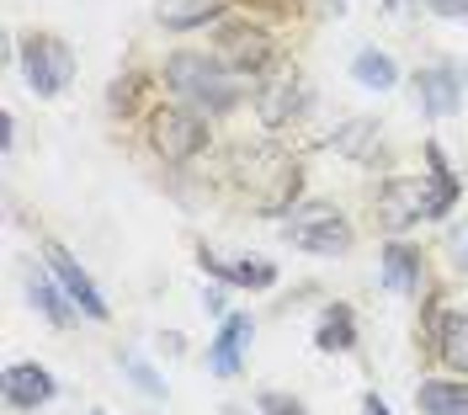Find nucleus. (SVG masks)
Instances as JSON below:
<instances>
[{
  "mask_svg": "<svg viewBox=\"0 0 468 415\" xmlns=\"http://www.w3.org/2000/svg\"><path fill=\"white\" fill-rule=\"evenodd\" d=\"M415 410L420 415H468V378H420L415 384Z\"/></svg>",
  "mask_w": 468,
  "mask_h": 415,
  "instance_id": "dca6fc26",
  "label": "nucleus"
},
{
  "mask_svg": "<svg viewBox=\"0 0 468 415\" xmlns=\"http://www.w3.org/2000/svg\"><path fill=\"white\" fill-rule=\"evenodd\" d=\"M282 239L292 250H309V256H346L356 245V229L335 203H303L282 218Z\"/></svg>",
  "mask_w": 468,
  "mask_h": 415,
  "instance_id": "423d86ee",
  "label": "nucleus"
},
{
  "mask_svg": "<svg viewBox=\"0 0 468 415\" xmlns=\"http://www.w3.org/2000/svg\"><path fill=\"white\" fill-rule=\"evenodd\" d=\"M122 373H128L133 384L144 388L149 399H165V378H160V373H154L149 362H139V356H122Z\"/></svg>",
  "mask_w": 468,
  "mask_h": 415,
  "instance_id": "a878e982",
  "label": "nucleus"
},
{
  "mask_svg": "<svg viewBox=\"0 0 468 415\" xmlns=\"http://www.w3.org/2000/svg\"><path fill=\"white\" fill-rule=\"evenodd\" d=\"M420 154H426V186H431V218H447V213L458 208V197H463V181L447 165L441 144H426Z\"/></svg>",
  "mask_w": 468,
  "mask_h": 415,
  "instance_id": "f3484780",
  "label": "nucleus"
},
{
  "mask_svg": "<svg viewBox=\"0 0 468 415\" xmlns=\"http://www.w3.org/2000/svg\"><path fill=\"white\" fill-rule=\"evenodd\" d=\"M90 415H101V410H90Z\"/></svg>",
  "mask_w": 468,
  "mask_h": 415,
  "instance_id": "f704fd0d",
  "label": "nucleus"
},
{
  "mask_svg": "<svg viewBox=\"0 0 468 415\" xmlns=\"http://www.w3.org/2000/svg\"><path fill=\"white\" fill-rule=\"evenodd\" d=\"M324 11H335V16H341V11H346V0H324Z\"/></svg>",
  "mask_w": 468,
  "mask_h": 415,
  "instance_id": "473e14b6",
  "label": "nucleus"
},
{
  "mask_svg": "<svg viewBox=\"0 0 468 415\" xmlns=\"http://www.w3.org/2000/svg\"><path fill=\"white\" fill-rule=\"evenodd\" d=\"M383 5H388V11H405V0H383Z\"/></svg>",
  "mask_w": 468,
  "mask_h": 415,
  "instance_id": "72a5a7b5",
  "label": "nucleus"
},
{
  "mask_svg": "<svg viewBox=\"0 0 468 415\" xmlns=\"http://www.w3.org/2000/svg\"><path fill=\"white\" fill-rule=\"evenodd\" d=\"M447 250H452V267L468 271V224H458V229L447 235Z\"/></svg>",
  "mask_w": 468,
  "mask_h": 415,
  "instance_id": "c85d7f7f",
  "label": "nucleus"
},
{
  "mask_svg": "<svg viewBox=\"0 0 468 415\" xmlns=\"http://www.w3.org/2000/svg\"><path fill=\"white\" fill-rule=\"evenodd\" d=\"M373 208H378L383 229H394V235H399V229H410V224L431 218V186H426V176H388L378 186Z\"/></svg>",
  "mask_w": 468,
  "mask_h": 415,
  "instance_id": "1a4fd4ad",
  "label": "nucleus"
},
{
  "mask_svg": "<svg viewBox=\"0 0 468 415\" xmlns=\"http://www.w3.org/2000/svg\"><path fill=\"white\" fill-rule=\"evenodd\" d=\"M229 11V0H171L154 11V22L165 32H192V27H218Z\"/></svg>",
  "mask_w": 468,
  "mask_h": 415,
  "instance_id": "a211bd4d",
  "label": "nucleus"
},
{
  "mask_svg": "<svg viewBox=\"0 0 468 415\" xmlns=\"http://www.w3.org/2000/svg\"><path fill=\"white\" fill-rule=\"evenodd\" d=\"M256 405H261V415H309V410H303V399L277 394V388H261V394H256Z\"/></svg>",
  "mask_w": 468,
  "mask_h": 415,
  "instance_id": "bb28decb",
  "label": "nucleus"
},
{
  "mask_svg": "<svg viewBox=\"0 0 468 415\" xmlns=\"http://www.w3.org/2000/svg\"><path fill=\"white\" fill-rule=\"evenodd\" d=\"M437 362L447 367V373L468 378V309H452V314H447V330H441Z\"/></svg>",
  "mask_w": 468,
  "mask_h": 415,
  "instance_id": "5701e85b",
  "label": "nucleus"
},
{
  "mask_svg": "<svg viewBox=\"0 0 468 415\" xmlns=\"http://www.w3.org/2000/svg\"><path fill=\"white\" fill-rule=\"evenodd\" d=\"M197 267H203V277L224 282V288H250V293L277 288V261H266V256H234V261H218V256L203 245V250H197Z\"/></svg>",
  "mask_w": 468,
  "mask_h": 415,
  "instance_id": "9b49d317",
  "label": "nucleus"
},
{
  "mask_svg": "<svg viewBox=\"0 0 468 415\" xmlns=\"http://www.w3.org/2000/svg\"><path fill=\"white\" fill-rule=\"evenodd\" d=\"M149 86H154L149 69H128V75H117L112 86H107V112H112V118H133V112L144 107Z\"/></svg>",
  "mask_w": 468,
  "mask_h": 415,
  "instance_id": "4be33fe9",
  "label": "nucleus"
},
{
  "mask_svg": "<svg viewBox=\"0 0 468 415\" xmlns=\"http://www.w3.org/2000/svg\"><path fill=\"white\" fill-rule=\"evenodd\" d=\"M335 149L351 154V160H367L373 149H378V122L373 118H346L335 128Z\"/></svg>",
  "mask_w": 468,
  "mask_h": 415,
  "instance_id": "b1692460",
  "label": "nucleus"
},
{
  "mask_svg": "<svg viewBox=\"0 0 468 415\" xmlns=\"http://www.w3.org/2000/svg\"><path fill=\"white\" fill-rule=\"evenodd\" d=\"M229 5H239V11H250L256 22H282V16H298L303 11V0H229Z\"/></svg>",
  "mask_w": 468,
  "mask_h": 415,
  "instance_id": "393cba45",
  "label": "nucleus"
},
{
  "mask_svg": "<svg viewBox=\"0 0 468 415\" xmlns=\"http://www.w3.org/2000/svg\"><path fill=\"white\" fill-rule=\"evenodd\" d=\"M22 282H27L32 309H37V314H43L54 330H69V325H75V314H80V309H75V298L64 293V282L48 271V261H27Z\"/></svg>",
  "mask_w": 468,
  "mask_h": 415,
  "instance_id": "f8f14e48",
  "label": "nucleus"
},
{
  "mask_svg": "<svg viewBox=\"0 0 468 415\" xmlns=\"http://www.w3.org/2000/svg\"><path fill=\"white\" fill-rule=\"evenodd\" d=\"M144 144L160 165H192L207 149V118L186 101H160L144 112Z\"/></svg>",
  "mask_w": 468,
  "mask_h": 415,
  "instance_id": "20e7f679",
  "label": "nucleus"
},
{
  "mask_svg": "<svg viewBox=\"0 0 468 415\" xmlns=\"http://www.w3.org/2000/svg\"><path fill=\"white\" fill-rule=\"evenodd\" d=\"M362 415H394L388 405H383L378 394H362Z\"/></svg>",
  "mask_w": 468,
  "mask_h": 415,
  "instance_id": "2f4dec72",
  "label": "nucleus"
},
{
  "mask_svg": "<svg viewBox=\"0 0 468 415\" xmlns=\"http://www.w3.org/2000/svg\"><path fill=\"white\" fill-rule=\"evenodd\" d=\"M351 80L362 90H394L399 86V64L388 59L383 48H356V59H351Z\"/></svg>",
  "mask_w": 468,
  "mask_h": 415,
  "instance_id": "412c9836",
  "label": "nucleus"
},
{
  "mask_svg": "<svg viewBox=\"0 0 468 415\" xmlns=\"http://www.w3.org/2000/svg\"><path fill=\"white\" fill-rule=\"evenodd\" d=\"M447 298L441 288L426 282V293H420V314H415V352L426 356V362H437V346H441V330H447Z\"/></svg>",
  "mask_w": 468,
  "mask_h": 415,
  "instance_id": "6ab92c4d",
  "label": "nucleus"
},
{
  "mask_svg": "<svg viewBox=\"0 0 468 415\" xmlns=\"http://www.w3.org/2000/svg\"><path fill=\"white\" fill-rule=\"evenodd\" d=\"M54 394H58V384L48 367H37V362H11L5 367V405L11 410H43Z\"/></svg>",
  "mask_w": 468,
  "mask_h": 415,
  "instance_id": "2eb2a0df",
  "label": "nucleus"
},
{
  "mask_svg": "<svg viewBox=\"0 0 468 415\" xmlns=\"http://www.w3.org/2000/svg\"><path fill=\"white\" fill-rule=\"evenodd\" d=\"M160 80L176 90V101L197 107L203 118H224L239 107V75H229L213 54H197V48H176L160 64Z\"/></svg>",
  "mask_w": 468,
  "mask_h": 415,
  "instance_id": "f03ea898",
  "label": "nucleus"
},
{
  "mask_svg": "<svg viewBox=\"0 0 468 415\" xmlns=\"http://www.w3.org/2000/svg\"><path fill=\"white\" fill-rule=\"evenodd\" d=\"M229 181L239 186V197L266 213V218H288L298 197H303V160L288 154L282 144H239L234 149Z\"/></svg>",
  "mask_w": 468,
  "mask_h": 415,
  "instance_id": "f257e3e1",
  "label": "nucleus"
},
{
  "mask_svg": "<svg viewBox=\"0 0 468 415\" xmlns=\"http://www.w3.org/2000/svg\"><path fill=\"white\" fill-rule=\"evenodd\" d=\"M378 277L388 293L399 298H420L426 293V250L420 245H410V239H388L378 256Z\"/></svg>",
  "mask_w": 468,
  "mask_h": 415,
  "instance_id": "9d476101",
  "label": "nucleus"
},
{
  "mask_svg": "<svg viewBox=\"0 0 468 415\" xmlns=\"http://www.w3.org/2000/svg\"><path fill=\"white\" fill-rule=\"evenodd\" d=\"M203 309L213 320H229V293H224V282H218V288H203Z\"/></svg>",
  "mask_w": 468,
  "mask_h": 415,
  "instance_id": "c756f323",
  "label": "nucleus"
},
{
  "mask_svg": "<svg viewBox=\"0 0 468 415\" xmlns=\"http://www.w3.org/2000/svg\"><path fill=\"white\" fill-rule=\"evenodd\" d=\"M213 59L224 64L229 75L239 80H250V75H271L277 59H282V43H277V32L256 22V16H224L218 27H213Z\"/></svg>",
  "mask_w": 468,
  "mask_h": 415,
  "instance_id": "7ed1b4c3",
  "label": "nucleus"
},
{
  "mask_svg": "<svg viewBox=\"0 0 468 415\" xmlns=\"http://www.w3.org/2000/svg\"><path fill=\"white\" fill-rule=\"evenodd\" d=\"M43 261H48V271L64 282V293L75 298V309H80L86 320H112V303H107V293H101V288H96V277L75 261V250H69V245L43 239Z\"/></svg>",
  "mask_w": 468,
  "mask_h": 415,
  "instance_id": "6e6552de",
  "label": "nucleus"
},
{
  "mask_svg": "<svg viewBox=\"0 0 468 415\" xmlns=\"http://www.w3.org/2000/svg\"><path fill=\"white\" fill-rule=\"evenodd\" d=\"M0 128H5V133H0V144L16 149V112H5V118H0Z\"/></svg>",
  "mask_w": 468,
  "mask_h": 415,
  "instance_id": "7c9ffc66",
  "label": "nucleus"
},
{
  "mask_svg": "<svg viewBox=\"0 0 468 415\" xmlns=\"http://www.w3.org/2000/svg\"><path fill=\"white\" fill-rule=\"evenodd\" d=\"M309 101H314V86L303 80V69L277 64L261 80V90H256V118H261L266 133H282V128H292V122L309 112Z\"/></svg>",
  "mask_w": 468,
  "mask_h": 415,
  "instance_id": "0eeeda50",
  "label": "nucleus"
},
{
  "mask_svg": "<svg viewBox=\"0 0 468 415\" xmlns=\"http://www.w3.org/2000/svg\"><path fill=\"white\" fill-rule=\"evenodd\" d=\"M426 11H437L441 22H468V0H426Z\"/></svg>",
  "mask_w": 468,
  "mask_h": 415,
  "instance_id": "cd10ccee",
  "label": "nucleus"
},
{
  "mask_svg": "<svg viewBox=\"0 0 468 415\" xmlns=\"http://www.w3.org/2000/svg\"><path fill=\"white\" fill-rule=\"evenodd\" d=\"M250 335H256V320H250V314L218 320V335H213V346H207V373H213V378H239Z\"/></svg>",
  "mask_w": 468,
  "mask_h": 415,
  "instance_id": "4468645a",
  "label": "nucleus"
},
{
  "mask_svg": "<svg viewBox=\"0 0 468 415\" xmlns=\"http://www.w3.org/2000/svg\"><path fill=\"white\" fill-rule=\"evenodd\" d=\"M16 69H22V80H27L32 96L54 101L75 80V48L58 32H27L22 48H16Z\"/></svg>",
  "mask_w": 468,
  "mask_h": 415,
  "instance_id": "39448f33",
  "label": "nucleus"
},
{
  "mask_svg": "<svg viewBox=\"0 0 468 415\" xmlns=\"http://www.w3.org/2000/svg\"><path fill=\"white\" fill-rule=\"evenodd\" d=\"M314 346L330 352V356L356 346V314H351V303H341V298H335V303H324L320 320H314Z\"/></svg>",
  "mask_w": 468,
  "mask_h": 415,
  "instance_id": "aec40b11",
  "label": "nucleus"
},
{
  "mask_svg": "<svg viewBox=\"0 0 468 415\" xmlns=\"http://www.w3.org/2000/svg\"><path fill=\"white\" fill-rule=\"evenodd\" d=\"M415 101L426 118H458L463 112V80L458 69L431 64V69H415Z\"/></svg>",
  "mask_w": 468,
  "mask_h": 415,
  "instance_id": "ddd939ff",
  "label": "nucleus"
}]
</instances>
